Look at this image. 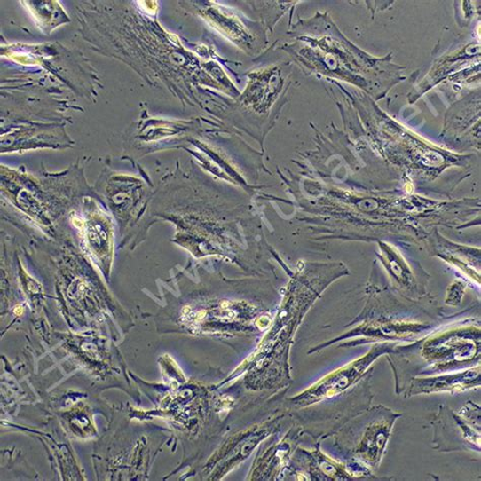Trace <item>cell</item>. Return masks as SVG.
<instances>
[{
  "instance_id": "1",
  "label": "cell",
  "mask_w": 481,
  "mask_h": 481,
  "mask_svg": "<svg viewBox=\"0 0 481 481\" xmlns=\"http://www.w3.org/2000/svg\"><path fill=\"white\" fill-rule=\"evenodd\" d=\"M479 385L480 371L477 367V370L446 375L441 377L414 379L409 394L458 393Z\"/></svg>"
},
{
  "instance_id": "2",
  "label": "cell",
  "mask_w": 481,
  "mask_h": 481,
  "mask_svg": "<svg viewBox=\"0 0 481 481\" xmlns=\"http://www.w3.org/2000/svg\"><path fill=\"white\" fill-rule=\"evenodd\" d=\"M377 356L366 357L359 360L355 365H352L344 371L338 372L331 376L329 379L321 382L319 385L315 388V391L310 394V396H315V398H325V396H332L338 392H341L346 387L355 383L363 376V374L376 359Z\"/></svg>"
},
{
  "instance_id": "3",
  "label": "cell",
  "mask_w": 481,
  "mask_h": 481,
  "mask_svg": "<svg viewBox=\"0 0 481 481\" xmlns=\"http://www.w3.org/2000/svg\"><path fill=\"white\" fill-rule=\"evenodd\" d=\"M22 312H23V309H22V308H17V309H16V313H17L18 315L22 314Z\"/></svg>"
}]
</instances>
